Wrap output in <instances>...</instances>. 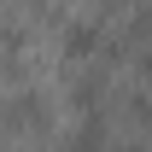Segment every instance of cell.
Here are the masks:
<instances>
[{
    "mask_svg": "<svg viewBox=\"0 0 152 152\" xmlns=\"http://www.w3.org/2000/svg\"><path fill=\"white\" fill-rule=\"evenodd\" d=\"M94 47H99V23L82 18V23H70V29H64V58H88Z\"/></svg>",
    "mask_w": 152,
    "mask_h": 152,
    "instance_id": "6da1fadb",
    "label": "cell"
},
{
    "mask_svg": "<svg viewBox=\"0 0 152 152\" xmlns=\"http://www.w3.org/2000/svg\"><path fill=\"white\" fill-rule=\"evenodd\" d=\"M6 123H12V129H23V123L41 129V123H47V105H41L35 94H29V99H6Z\"/></svg>",
    "mask_w": 152,
    "mask_h": 152,
    "instance_id": "7a4b0ae2",
    "label": "cell"
},
{
    "mask_svg": "<svg viewBox=\"0 0 152 152\" xmlns=\"http://www.w3.org/2000/svg\"><path fill=\"white\" fill-rule=\"evenodd\" d=\"M70 152H105V123L88 117L82 129H70Z\"/></svg>",
    "mask_w": 152,
    "mask_h": 152,
    "instance_id": "3957f363",
    "label": "cell"
},
{
    "mask_svg": "<svg viewBox=\"0 0 152 152\" xmlns=\"http://www.w3.org/2000/svg\"><path fill=\"white\" fill-rule=\"evenodd\" d=\"M140 76L152 82V41H146V53H140Z\"/></svg>",
    "mask_w": 152,
    "mask_h": 152,
    "instance_id": "277c9868",
    "label": "cell"
},
{
    "mask_svg": "<svg viewBox=\"0 0 152 152\" xmlns=\"http://www.w3.org/2000/svg\"><path fill=\"white\" fill-rule=\"evenodd\" d=\"M123 152H146V146H123Z\"/></svg>",
    "mask_w": 152,
    "mask_h": 152,
    "instance_id": "5b68a950",
    "label": "cell"
}]
</instances>
